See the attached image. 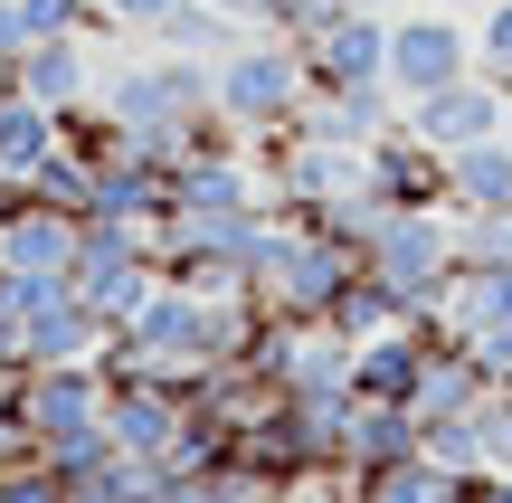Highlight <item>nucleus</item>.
Returning a JSON list of instances; mask_svg holds the SVG:
<instances>
[{"mask_svg":"<svg viewBox=\"0 0 512 503\" xmlns=\"http://www.w3.org/2000/svg\"><path fill=\"white\" fill-rule=\"evenodd\" d=\"M361 266L399 295V314L408 323H437V304H446V285H456V209H389L380 228L361 238Z\"/></svg>","mask_w":512,"mask_h":503,"instance_id":"f257e3e1","label":"nucleus"},{"mask_svg":"<svg viewBox=\"0 0 512 503\" xmlns=\"http://www.w3.org/2000/svg\"><path fill=\"white\" fill-rule=\"evenodd\" d=\"M304 95H313V67H304V48H294L285 29H247L238 48L219 57V114L247 133V143L285 133Z\"/></svg>","mask_w":512,"mask_h":503,"instance_id":"f03ea898","label":"nucleus"},{"mask_svg":"<svg viewBox=\"0 0 512 503\" xmlns=\"http://www.w3.org/2000/svg\"><path fill=\"white\" fill-rule=\"evenodd\" d=\"M10 399H19V428H29L38 456L105 428V371H95V361H19Z\"/></svg>","mask_w":512,"mask_h":503,"instance_id":"7ed1b4c3","label":"nucleus"},{"mask_svg":"<svg viewBox=\"0 0 512 503\" xmlns=\"http://www.w3.org/2000/svg\"><path fill=\"white\" fill-rule=\"evenodd\" d=\"M456 76H475V29L456 10H408V19L389 10V95L399 105L456 86Z\"/></svg>","mask_w":512,"mask_h":503,"instance_id":"20e7f679","label":"nucleus"},{"mask_svg":"<svg viewBox=\"0 0 512 503\" xmlns=\"http://www.w3.org/2000/svg\"><path fill=\"white\" fill-rule=\"evenodd\" d=\"M437 333L456 352H475L484 380H512V257L503 266H456V285L437 304Z\"/></svg>","mask_w":512,"mask_h":503,"instance_id":"39448f33","label":"nucleus"},{"mask_svg":"<svg viewBox=\"0 0 512 503\" xmlns=\"http://www.w3.org/2000/svg\"><path fill=\"white\" fill-rule=\"evenodd\" d=\"M304 67H313V86H389V10H332V19H313L304 38Z\"/></svg>","mask_w":512,"mask_h":503,"instance_id":"423d86ee","label":"nucleus"},{"mask_svg":"<svg viewBox=\"0 0 512 503\" xmlns=\"http://www.w3.org/2000/svg\"><path fill=\"white\" fill-rule=\"evenodd\" d=\"M190 409H200V390H181V380H152V371L105 380V437H114L124 456H143V466L190 428Z\"/></svg>","mask_w":512,"mask_h":503,"instance_id":"0eeeda50","label":"nucleus"},{"mask_svg":"<svg viewBox=\"0 0 512 503\" xmlns=\"http://www.w3.org/2000/svg\"><path fill=\"white\" fill-rule=\"evenodd\" d=\"M399 124L418 133L427 152H465V143H484V133L512 124V86H494V76H456V86H437V95H418V105H399Z\"/></svg>","mask_w":512,"mask_h":503,"instance_id":"6e6552de","label":"nucleus"},{"mask_svg":"<svg viewBox=\"0 0 512 503\" xmlns=\"http://www.w3.org/2000/svg\"><path fill=\"white\" fill-rule=\"evenodd\" d=\"M76 247H86V219L76 209L29 200V190L0 200V266L10 276H76Z\"/></svg>","mask_w":512,"mask_h":503,"instance_id":"1a4fd4ad","label":"nucleus"},{"mask_svg":"<svg viewBox=\"0 0 512 503\" xmlns=\"http://www.w3.org/2000/svg\"><path fill=\"white\" fill-rule=\"evenodd\" d=\"M389 124H399V95H389V86H313L304 105H294V133H313V143H351V152H370Z\"/></svg>","mask_w":512,"mask_h":503,"instance_id":"9d476101","label":"nucleus"},{"mask_svg":"<svg viewBox=\"0 0 512 503\" xmlns=\"http://www.w3.org/2000/svg\"><path fill=\"white\" fill-rule=\"evenodd\" d=\"M427 352H437V333L427 323H389V333H370V342H351V390L361 399H418V380H427Z\"/></svg>","mask_w":512,"mask_h":503,"instance_id":"9b49d317","label":"nucleus"},{"mask_svg":"<svg viewBox=\"0 0 512 503\" xmlns=\"http://www.w3.org/2000/svg\"><path fill=\"white\" fill-rule=\"evenodd\" d=\"M95 86H105V67H95V29H76V38H38V48L19 57V95H38L48 114L95 105Z\"/></svg>","mask_w":512,"mask_h":503,"instance_id":"f8f14e48","label":"nucleus"},{"mask_svg":"<svg viewBox=\"0 0 512 503\" xmlns=\"http://www.w3.org/2000/svg\"><path fill=\"white\" fill-rule=\"evenodd\" d=\"M418 409H399V399H361L351 409V437H342V475H370V466H399V456H418Z\"/></svg>","mask_w":512,"mask_h":503,"instance_id":"ddd939ff","label":"nucleus"},{"mask_svg":"<svg viewBox=\"0 0 512 503\" xmlns=\"http://www.w3.org/2000/svg\"><path fill=\"white\" fill-rule=\"evenodd\" d=\"M95 352H105V323L76 304V285L48 295L29 323H19V361H95Z\"/></svg>","mask_w":512,"mask_h":503,"instance_id":"4468645a","label":"nucleus"},{"mask_svg":"<svg viewBox=\"0 0 512 503\" xmlns=\"http://www.w3.org/2000/svg\"><path fill=\"white\" fill-rule=\"evenodd\" d=\"M446 209H512V133H484V143L446 152Z\"/></svg>","mask_w":512,"mask_h":503,"instance_id":"2eb2a0df","label":"nucleus"},{"mask_svg":"<svg viewBox=\"0 0 512 503\" xmlns=\"http://www.w3.org/2000/svg\"><path fill=\"white\" fill-rule=\"evenodd\" d=\"M351 503H465V475H446L437 456H399V466H370V475H342Z\"/></svg>","mask_w":512,"mask_h":503,"instance_id":"dca6fc26","label":"nucleus"},{"mask_svg":"<svg viewBox=\"0 0 512 503\" xmlns=\"http://www.w3.org/2000/svg\"><path fill=\"white\" fill-rule=\"evenodd\" d=\"M48 152H57V114L38 95H0V190H29Z\"/></svg>","mask_w":512,"mask_h":503,"instance_id":"f3484780","label":"nucleus"},{"mask_svg":"<svg viewBox=\"0 0 512 503\" xmlns=\"http://www.w3.org/2000/svg\"><path fill=\"white\" fill-rule=\"evenodd\" d=\"M152 38H162L171 57H209V67H219V57L238 48L247 29H238V19H228V10H209V0H181V10H171V19H162V29H152Z\"/></svg>","mask_w":512,"mask_h":503,"instance_id":"a211bd4d","label":"nucleus"},{"mask_svg":"<svg viewBox=\"0 0 512 503\" xmlns=\"http://www.w3.org/2000/svg\"><path fill=\"white\" fill-rule=\"evenodd\" d=\"M323 323H332L342 342H370V333H389V323H408V314H399V295H389V285H380V276L361 266V276L342 285V304H332Z\"/></svg>","mask_w":512,"mask_h":503,"instance_id":"6ab92c4d","label":"nucleus"},{"mask_svg":"<svg viewBox=\"0 0 512 503\" xmlns=\"http://www.w3.org/2000/svg\"><path fill=\"white\" fill-rule=\"evenodd\" d=\"M456 257L465 266H503L512 257V209H465L456 219Z\"/></svg>","mask_w":512,"mask_h":503,"instance_id":"aec40b11","label":"nucleus"},{"mask_svg":"<svg viewBox=\"0 0 512 503\" xmlns=\"http://www.w3.org/2000/svg\"><path fill=\"white\" fill-rule=\"evenodd\" d=\"M475 76L512 86V0H484L475 10Z\"/></svg>","mask_w":512,"mask_h":503,"instance_id":"412c9836","label":"nucleus"},{"mask_svg":"<svg viewBox=\"0 0 512 503\" xmlns=\"http://www.w3.org/2000/svg\"><path fill=\"white\" fill-rule=\"evenodd\" d=\"M0 503H67L48 456H19V466H0Z\"/></svg>","mask_w":512,"mask_h":503,"instance_id":"4be33fe9","label":"nucleus"},{"mask_svg":"<svg viewBox=\"0 0 512 503\" xmlns=\"http://www.w3.org/2000/svg\"><path fill=\"white\" fill-rule=\"evenodd\" d=\"M209 10H228L238 29H266V19H275V0H209Z\"/></svg>","mask_w":512,"mask_h":503,"instance_id":"5701e85b","label":"nucleus"},{"mask_svg":"<svg viewBox=\"0 0 512 503\" xmlns=\"http://www.w3.org/2000/svg\"><path fill=\"white\" fill-rule=\"evenodd\" d=\"M0 95H19V57H0Z\"/></svg>","mask_w":512,"mask_h":503,"instance_id":"b1692460","label":"nucleus"},{"mask_svg":"<svg viewBox=\"0 0 512 503\" xmlns=\"http://www.w3.org/2000/svg\"><path fill=\"white\" fill-rule=\"evenodd\" d=\"M351 10H399V0H351Z\"/></svg>","mask_w":512,"mask_h":503,"instance_id":"393cba45","label":"nucleus"},{"mask_svg":"<svg viewBox=\"0 0 512 503\" xmlns=\"http://www.w3.org/2000/svg\"><path fill=\"white\" fill-rule=\"evenodd\" d=\"M437 10H484V0H437Z\"/></svg>","mask_w":512,"mask_h":503,"instance_id":"a878e982","label":"nucleus"},{"mask_svg":"<svg viewBox=\"0 0 512 503\" xmlns=\"http://www.w3.org/2000/svg\"><path fill=\"white\" fill-rule=\"evenodd\" d=\"M67 503H86V494H67Z\"/></svg>","mask_w":512,"mask_h":503,"instance_id":"bb28decb","label":"nucleus"},{"mask_svg":"<svg viewBox=\"0 0 512 503\" xmlns=\"http://www.w3.org/2000/svg\"><path fill=\"white\" fill-rule=\"evenodd\" d=\"M0 200H10V190H0Z\"/></svg>","mask_w":512,"mask_h":503,"instance_id":"cd10ccee","label":"nucleus"}]
</instances>
